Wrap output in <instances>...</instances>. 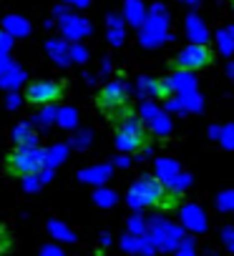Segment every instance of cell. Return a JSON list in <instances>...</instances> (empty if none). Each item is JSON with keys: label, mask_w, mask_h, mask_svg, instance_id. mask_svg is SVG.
Instances as JSON below:
<instances>
[{"label": "cell", "mask_w": 234, "mask_h": 256, "mask_svg": "<svg viewBox=\"0 0 234 256\" xmlns=\"http://www.w3.org/2000/svg\"><path fill=\"white\" fill-rule=\"evenodd\" d=\"M116 144H119V148L124 151H136L146 144V128L141 126L139 118L129 116L119 123V128H116Z\"/></svg>", "instance_id": "cell-1"}, {"label": "cell", "mask_w": 234, "mask_h": 256, "mask_svg": "<svg viewBox=\"0 0 234 256\" xmlns=\"http://www.w3.org/2000/svg\"><path fill=\"white\" fill-rule=\"evenodd\" d=\"M43 166V151L33 148V146H21L11 154L8 158V168L16 176H31Z\"/></svg>", "instance_id": "cell-2"}, {"label": "cell", "mask_w": 234, "mask_h": 256, "mask_svg": "<svg viewBox=\"0 0 234 256\" xmlns=\"http://www.w3.org/2000/svg\"><path fill=\"white\" fill-rule=\"evenodd\" d=\"M209 63H211V50H209L206 46H199V43L186 46V48L176 56V60H174V66H176L179 70H201V68H206Z\"/></svg>", "instance_id": "cell-3"}, {"label": "cell", "mask_w": 234, "mask_h": 256, "mask_svg": "<svg viewBox=\"0 0 234 256\" xmlns=\"http://www.w3.org/2000/svg\"><path fill=\"white\" fill-rule=\"evenodd\" d=\"M61 96H63V86H61L58 80H36V83H31L28 90H26V98H28V103H33V106L53 103V100H58Z\"/></svg>", "instance_id": "cell-4"}, {"label": "cell", "mask_w": 234, "mask_h": 256, "mask_svg": "<svg viewBox=\"0 0 234 256\" xmlns=\"http://www.w3.org/2000/svg\"><path fill=\"white\" fill-rule=\"evenodd\" d=\"M161 186L154 181V178H141L134 188H131V194H129V201H131V206H136V208H144V206H151V204H156L159 198H161Z\"/></svg>", "instance_id": "cell-5"}, {"label": "cell", "mask_w": 234, "mask_h": 256, "mask_svg": "<svg viewBox=\"0 0 234 256\" xmlns=\"http://www.w3.org/2000/svg\"><path fill=\"white\" fill-rule=\"evenodd\" d=\"M124 100H126V86H124L121 80L108 83V86L101 90V96H98V103H101L103 108H119V106H124Z\"/></svg>", "instance_id": "cell-6"}]
</instances>
